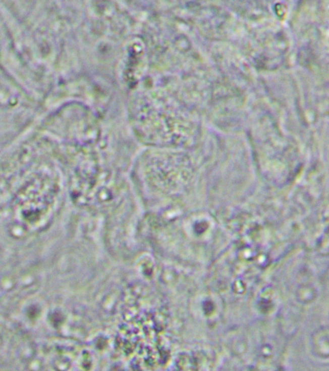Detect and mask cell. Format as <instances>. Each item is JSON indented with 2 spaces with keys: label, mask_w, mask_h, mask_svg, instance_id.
I'll list each match as a JSON object with an SVG mask.
<instances>
[{
  "label": "cell",
  "mask_w": 329,
  "mask_h": 371,
  "mask_svg": "<svg viewBox=\"0 0 329 371\" xmlns=\"http://www.w3.org/2000/svg\"><path fill=\"white\" fill-rule=\"evenodd\" d=\"M313 347L315 353L320 358L326 359L329 355L328 331L326 328L320 329L313 336Z\"/></svg>",
  "instance_id": "obj_1"
},
{
  "label": "cell",
  "mask_w": 329,
  "mask_h": 371,
  "mask_svg": "<svg viewBox=\"0 0 329 371\" xmlns=\"http://www.w3.org/2000/svg\"><path fill=\"white\" fill-rule=\"evenodd\" d=\"M298 298L303 302L308 303L311 302L315 298V291L313 288L310 287H303L298 290Z\"/></svg>",
  "instance_id": "obj_2"
}]
</instances>
